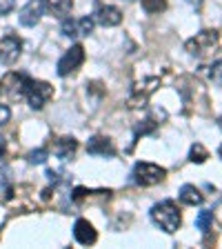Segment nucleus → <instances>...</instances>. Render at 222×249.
Masks as SVG:
<instances>
[{
    "label": "nucleus",
    "instance_id": "39448f33",
    "mask_svg": "<svg viewBox=\"0 0 222 249\" xmlns=\"http://www.w3.org/2000/svg\"><path fill=\"white\" fill-rule=\"evenodd\" d=\"M27 85H29V78L25 76V73H7L5 78H2V83H0V89H2V93H7L11 100H20L22 96L27 93Z\"/></svg>",
    "mask_w": 222,
    "mask_h": 249
},
{
    "label": "nucleus",
    "instance_id": "7ed1b4c3",
    "mask_svg": "<svg viewBox=\"0 0 222 249\" xmlns=\"http://www.w3.org/2000/svg\"><path fill=\"white\" fill-rule=\"evenodd\" d=\"M218 45V31L216 29H205L200 34H196L193 38L187 40V52L191 56H205V53L213 52Z\"/></svg>",
    "mask_w": 222,
    "mask_h": 249
},
{
    "label": "nucleus",
    "instance_id": "9d476101",
    "mask_svg": "<svg viewBox=\"0 0 222 249\" xmlns=\"http://www.w3.org/2000/svg\"><path fill=\"white\" fill-rule=\"evenodd\" d=\"M73 238L80 245H93L98 240V233H96V229H93V225L89 223V220L80 218V220H76V225H73Z\"/></svg>",
    "mask_w": 222,
    "mask_h": 249
},
{
    "label": "nucleus",
    "instance_id": "f8f14e48",
    "mask_svg": "<svg viewBox=\"0 0 222 249\" xmlns=\"http://www.w3.org/2000/svg\"><path fill=\"white\" fill-rule=\"evenodd\" d=\"M78 149V140L71 136H65V138H58L56 145H53V154L60 158V160H69Z\"/></svg>",
    "mask_w": 222,
    "mask_h": 249
},
{
    "label": "nucleus",
    "instance_id": "a211bd4d",
    "mask_svg": "<svg viewBox=\"0 0 222 249\" xmlns=\"http://www.w3.org/2000/svg\"><path fill=\"white\" fill-rule=\"evenodd\" d=\"M62 34L69 38H78L80 34H78V20H73V18H67V20H62Z\"/></svg>",
    "mask_w": 222,
    "mask_h": 249
},
{
    "label": "nucleus",
    "instance_id": "c85d7f7f",
    "mask_svg": "<svg viewBox=\"0 0 222 249\" xmlns=\"http://www.w3.org/2000/svg\"><path fill=\"white\" fill-rule=\"evenodd\" d=\"M0 91H2V89H0Z\"/></svg>",
    "mask_w": 222,
    "mask_h": 249
},
{
    "label": "nucleus",
    "instance_id": "393cba45",
    "mask_svg": "<svg viewBox=\"0 0 222 249\" xmlns=\"http://www.w3.org/2000/svg\"><path fill=\"white\" fill-rule=\"evenodd\" d=\"M189 2H191L196 9H200V7H202V0H189Z\"/></svg>",
    "mask_w": 222,
    "mask_h": 249
},
{
    "label": "nucleus",
    "instance_id": "f257e3e1",
    "mask_svg": "<svg viewBox=\"0 0 222 249\" xmlns=\"http://www.w3.org/2000/svg\"><path fill=\"white\" fill-rule=\"evenodd\" d=\"M151 220H154L162 231L173 233V231H178L182 225V213L173 200H162L151 207Z\"/></svg>",
    "mask_w": 222,
    "mask_h": 249
},
{
    "label": "nucleus",
    "instance_id": "20e7f679",
    "mask_svg": "<svg viewBox=\"0 0 222 249\" xmlns=\"http://www.w3.org/2000/svg\"><path fill=\"white\" fill-rule=\"evenodd\" d=\"M27 103L31 109H42L53 96V87L49 83H42V80H29L27 85Z\"/></svg>",
    "mask_w": 222,
    "mask_h": 249
},
{
    "label": "nucleus",
    "instance_id": "ddd939ff",
    "mask_svg": "<svg viewBox=\"0 0 222 249\" xmlns=\"http://www.w3.org/2000/svg\"><path fill=\"white\" fill-rule=\"evenodd\" d=\"M180 200L185 202V205L196 207V205H200L202 202V194H200V189H198L196 185H182L180 187Z\"/></svg>",
    "mask_w": 222,
    "mask_h": 249
},
{
    "label": "nucleus",
    "instance_id": "423d86ee",
    "mask_svg": "<svg viewBox=\"0 0 222 249\" xmlns=\"http://www.w3.org/2000/svg\"><path fill=\"white\" fill-rule=\"evenodd\" d=\"M83 62H85V47L73 45L71 49H67L65 56L58 60V76H69V73L76 71Z\"/></svg>",
    "mask_w": 222,
    "mask_h": 249
},
{
    "label": "nucleus",
    "instance_id": "9b49d317",
    "mask_svg": "<svg viewBox=\"0 0 222 249\" xmlns=\"http://www.w3.org/2000/svg\"><path fill=\"white\" fill-rule=\"evenodd\" d=\"M87 151L91 156H114L116 147L109 138H102V136H93L91 140L87 142Z\"/></svg>",
    "mask_w": 222,
    "mask_h": 249
},
{
    "label": "nucleus",
    "instance_id": "cd10ccee",
    "mask_svg": "<svg viewBox=\"0 0 222 249\" xmlns=\"http://www.w3.org/2000/svg\"><path fill=\"white\" fill-rule=\"evenodd\" d=\"M218 154H220V158H222V145H220V149H218Z\"/></svg>",
    "mask_w": 222,
    "mask_h": 249
},
{
    "label": "nucleus",
    "instance_id": "aec40b11",
    "mask_svg": "<svg viewBox=\"0 0 222 249\" xmlns=\"http://www.w3.org/2000/svg\"><path fill=\"white\" fill-rule=\"evenodd\" d=\"M209 78H211L216 85H222V60H216L209 67Z\"/></svg>",
    "mask_w": 222,
    "mask_h": 249
},
{
    "label": "nucleus",
    "instance_id": "dca6fc26",
    "mask_svg": "<svg viewBox=\"0 0 222 249\" xmlns=\"http://www.w3.org/2000/svg\"><path fill=\"white\" fill-rule=\"evenodd\" d=\"M209 158V151L205 149V147L200 145V142H196V145H191V151H189V160L196 162V165H202V162Z\"/></svg>",
    "mask_w": 222,
    "mask_h": 249
},
{
    "label": "nucleus",
    "instance_id": "6ab92c4d",
    "mask_svg": "<svg viewBox=\"0 0 222 249\" xmlns=\"http://www.w3.org/2000/svg\"><path fill=\"white\" fill-rule=\"evenodd\" d=\"M155 120L154 118H147V120H142L140 124H136V138H140V134L145 136V134H149V131H154L155 129Z\"/></svg>",
    "mask_w": 222,
    "mask_h": 249
},
{
    "label": "nucleus",
    "instance_id": "4468645a",
    "mask_svg": "<svg viewBox=\"0 0 222 249\" xmlns=\"http://www.w3.org/2000/svg\"><path fill=\"white\" fill-rule=\"evenodd\" d=\"M45 5L53 16H65L73 7V0H45Z\"/></svg>",
    "mask_w": 222,
    "mask_h": 249
},
{
    "label": "nucleus",
    "instance_id": "f03ea898",
    "mask_svg": "<svg viewBox=\"0 0 222 249\" xmlns=\"http://www.w3.org/2000/svg\"><path fill=\"white\" fill-rule=\"evenodd\" d=\"M167 176V169L154 162H138L134 167V182L140 187H154L158 182H162Z\"/></svg>",
    "mask_w": 222,
    "mask_h": 249
},
{
    "label": "nucleus",
    "instance_id": "5701e85b",
    "mask_svg": "<svg viewBox=\"0 0 222 249\" xmlns=\"http://www.w3.org/2000/svg\"><path fill=\"white\" fill-rule=\"evenodd\" d=\"M16 0H0V16H7L11 9H14Z\"/></svg>",
    "mask_w": 222,
    "mask_h": 249
},
{
    "label": "nucleus",
    "instance_id": "4be33fe9",
    "mask_svg": "<svg viewBox=\"0 0 222 249\" xmlns=\"http://www.w3.org/2000/svg\"><path fill=\"white\" fill-rule=\"evenodd\" d=\"M87 196H89V189H85V187H76V189H73V194H71V198H73L76 202L85 200Z\"/></svg>",
    "mask_w": 222,
    "mask_h": 249
},
{
    "label": "nucleus",
    "instance_id": "412c9836",
    "mask_svg": "<svg viewBox=\"0 0 222 249\" xmlns=\"http://www.w3.org/2000/svg\"><path fill=\"white\" fill-rule=\"evenodd\" d=\"M45 160H47V149H45V147H40V149H34L29 154V162H31V165H42Z\"/></svg>",
    "mask_w": 222,
    "mask_h": 249
},
{
    "label": "nucleus",
    "instance_id": "6e6552de",
    "mask_svg": "<svg viewBox=\"0 0 222 249\" xmlns=\"http://www.w3.org/2000/svg\"><path fill=\"white\" fill-rule=\"evenodd\" d=\"M45 14V0H29L18 14V20L22 27H36Z\"/></svg>",
    "mask_w": 222,
    "mask_h": 249
},
{
    "label": "nucleus",
    "instance_id": "b1692460",
    "mask_svg": "<svg viewBox=\"0 0 222 249\" xmlns=\"http://www.w3.org/2000/svg\"><path fill=\"white\" fill-rule=\"evenodd\" d=\"M9 116H11L9 107H5V105H0V124H5L7 120H9Z\"/></svg>",
    "mask_w": 222,
    "mask_h": 249
},
{
    "label": "nucleus",
    "instance_id": "bb28decb",
    "mask_svg": "<svg viewBox=\"0 0 222 249\" xmlns=\"http://www.w3.org/2000/svg\"><path fill=\"white\" fill-rule=\"evenodd\" d=\"M2 151H5V147H2V142H0V156H2Z\"/></svg>",
    "mask_w": 222,
    "mask_h": 249
},
{
    "label": "nucleus",
    "instance_id": "1a4fd4ad",
    "mask_svg": "<svg viewBox=\"0 0 222 249\" xmlns=\"http://www.w3.org/2000/svg\"><path fill=\"white\" fill-rule=\"evenodd\" d=\"M93 18L96 22L102 27H116L122 22V11L118 7H111V5H96V11H93Z\"/></svg>",
    "mask_w": 222,
    "mask_h": 249
},
{
    "label": "nucleus",
    "instance_id": "f3484780",
    "mask_svg": "<svg viewBox=\"0 0 222 249\" xmlns=\"http://www.w3.org/2000/svg\"><path fill=\"white\" fill-rule=\"evenodd\" d=\"M142 9L147 14H160L167 9V0H142Z\"/></svg>",
    "mask_w": 222,
    "mask_h": 249
},
{
    "label": "nucleus",
    "instance_id": "0eeeda50",
    "mask_svg": "<svg viewBox=\"0 0 222 249\" xmlns=\"http://www.w3.org/2000/svg\"><path fill=\"white\" fill-rule=\"evenodd\" d=\"M20 52H22V42L14 34H9V36L0 40V62L2 65H14L20 58Z\"/></svg>",
    "mask_w": 222,
    "mask_h": 249
},
{
    "label": "nucleus",
    "instance_id": "a878e982",
    "mask_svg": "<svg viewBox=\"0 0 222 249\" xmlns=\"http://www.w3.org/2000/svg\"><path fill=\"white\" fill-rule=\"evenodd\" d=\"M218 127H220V129H222V118H218Z\"/></svg>",
    "mask_w": 222,
    "mask_h": 249
},
{
    "label": "nucleus",
    "instance_id": "2eb2a0df",
    "mask_svg": "<svg viewBox=\"0 0 222 249\" xmlns=\"http://www.w3.org/2000/svg\"><path fill=\"white\" fill-rule=\"evenodd\" d=\"M211 223H213V212H209V209H202V212L198 213V218H196V227L200 229V231L207 233L209 229H211Z\"/></svg>",
    "mask_w": 222,
    "mask_h": 249
}]
</instances>
